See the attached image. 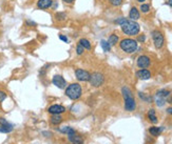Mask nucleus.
I'll return each instance as SVG.
<instances>
[{
    "label": "nucleus",
    "instance_id": "1",
    "mask_svg": "<svg viewBox=\"0 0 172 144\" xmlns=\"http://www.w3.org/2000/svg\"><path fill=\"white\" fill-rule=\"evenodd\" d=\"M120 28H122V33L127 35V36H137L141 32V26L136 21H133V20L127 19L125 22L120 25Z\"/></svg>",
    "mask_w": 172,
    "mask_h": 144
},
{
    "label": "nucleus",
    "instance_id": "2",
    "mask_svg": "<svg viewBox=\"0 0 172 144\" xmlns=\"http://www.w3.org/2000/svg\"><path fill=\"white\" fill-rule=\"evenodd\" d=\"M64 94L68 98H70L71 100H77L81 97L83 95V89L81 85L78 83H72L66 87Z\"/></svg>",
    "mask_w": 172,
    "mask_h": 144
},
{
    "label": "nucleus",
    "instance_id": "3",
    "mask_svg": "<svg viewBox=\"0 0 172 144\" xmlns=\"http://www.w3.org/2000/svg\"><path fill=\"white\" fill-rule=\"evenodd\" d=\"M120 47L122 48V51H124L125 53L127 54H133L136 52L137 50V41H136L135 39H132V38H125L120 40Z\"/></svg>",
    "mask_w": 172,
    "mask_h": 144
},
{
    "label": "nucleus",
    "instance_id": "4",
    "mask_svg": "<svg viewBox=\"0 0 172 144\" xmlns=\"http://www.w3.org/2000/svg\"><path fill=\"white\" fill-rule=\"evenodd\" d=\"M151 36H152V40H153V43H154V46H155L157 50H159V48H162V47L164 46L165 37L161 30H152Z\"/></svg>",
    "mask_w": 172,
    "mask_h": 144
},
{
    "label": "nucleus",
    "instance_id": "5",
    "mask_svg": "<svg viewBox=\"0 0 172 144\" xmlns=\"http://www.w3.org/2000/svg\"><path fill=\"white\" fill-rule=\"evenodd\" d=\"M89 82L93 87H99L103 84L105 82V76L101 73L95 72L93 74H91L89 79Z\"/></svg>",
    "mask_w": 172,
    "mask_h": 144
},
{
    "label": "nucleus",
    "instance_id": "6",
    "mask_svg": "<svg viewBox=\"0 0 172 144\" xmlns=\"http://www.w3.org/2000/svg\"><path fill=\"white\" fill-rule=\"evenodd\" d=\"M90 74L88 71L86 69H77L75 71V77L77 79L78 81H81V82H87V81H89L90 79Z\"/></svg>",
    "mask_w": 172,
    "mask_h": 144
},
{
    "label": "nucleus",
    "instance_id": "7",
    "mask_svg": "<svg viewBox=\"0 0 172 144\" xmlns=\"http://www.w3.org/2000/svg\"><path fill=\"white\" fill-rule=\"evenodd\" d=\"M52 83L60 89H64L67 87V81L61 75H54L52 78Z\"/></svg>",
    "mask_w": 172,
    "mask_h": 144
},
{
    "label": "nucleus",
    "instance_id": "8",
    "mask_svg": "<svg viewBox=\"0 0 172 144\" xmlns=\"http://www.w3.org/2000/svg\"><path fill=\"white\" fill-rule=\"evenodd\" d=\"M136 64L139 69H147V67L150 66L151 64V59L146 55H142L139 56L137 58V61H136Z\"/></svg>",
    "mask_w": 172,
    "mask_h": 144
},
{
    "label": "nucleus",
    "instance_id": "9",
    "mask_svg": "<svg viewBox=\"0 0 172 144\" xmlns=\"http://www.w3.org/2000/svg\"><path fill=\"white\" fill-rule=\"evenodd\" d=\"M125 109L127 111H135L136 108V102L133 98V95L132 96H128L125 97Z\"/></svg>",
    "mask_w": 172,
    "mask_h": 144
},
{
    "label": "nucleus",
    "instance_id": "10",
    "mask_svg": "<svg viewBox=\"0 0 172 144\" xmlns=\"http://www.w3.org/2000/svg\"><path fill=\"white\" fill-rule=\"evenodd\" d=\"M48 111H49L51 115H54V114L60 115L66 111V107L60 105V104H53V105H51L50 107L48 108Z\"/></svg>",
    "mask_w": 172,
    "mask_h": 144
},
{
    "label": "nucleus",
    "instance_id": "11",
    "mask_svg": "<svg viewBox=\"0 0 172 144\" xmlns=\"http://www.w3.org/2000/svg\"><path fill=\"white\" fill-rule=\"evenodd\" d=\"M54 0H37L36 6L38 10H48L51 8Z\"/></svg>",
    "mask_w": 172,
    "mask_h": 144
},
{
    "label": "nucleus",
    "instance_id": "12",
    "mask_svg": "<svg viewBox=\"0 0 172 144\" xmlns=\"http://www.w3.org/2000/svg\"><path fill=\"white\" fill-rule=\"evenodd\" d=\"M136 77L141 79V80H148L151 78V73L147 69H141L139 71L136 72Z\"/></svg>",
    "mask_w": 172,
    "mask_h": 144
},
{
    "label": "nucleus",
    "instance_id": "13",
    "mask_svg": "<svg viewBox=\"0 0 172 144\" xmlns=\"http://www.w3.org/2000/svg\"><path fill=\"white\" fill-rule=\"evenodd\" d=\"M129 18L130 20H133V21H136L141 18V13H139V10L136 6H132L130 8V12H129Z\"/></svg>",
    "mask_w": 172,
    "mask_h": 144
},
{
    "label": "nucleus",
    "instance_id": "14",
    "mask_svg": "<svg viewBox=\"0 0 172 144\" xmlns=\"http://www.w3.org/2000/svg\"><path fill=\"white\" fill-rule=\"evenodd\" d=\"M69 140L72 144H83V139L78 135H75L74 134H71L69 135Z\"/></svg>",
    "mask_w": 172,
    "mask_h": 144
},
{
    "label": "nucleus",
    "instance_id": "15",
    "mask_svg": "<svg viewBox=\"0 0 172 144\" xmlns=\"http://www.w3.org/2000/svg\"><path fill=\"white\" fill-rule=\"evenodd\" d=\"M50 121L53 125H59L61 122H62V117H61L59 114H54L51 116Z\"/></svg>",
    "mask_w": 172,
    "mask_h": 144
},
{
    "label": "nucleus",
    "instance_id": "16",
    "mask_svg": "<svg viewBox=\"0 0 172 144\" xmlns=\"http://www.w3.org/2000/svg\"><path fill=\"white\" fill-rule=\"evenodd\" d=\"M13 128H14V125L11 124V123H6V124L0 125V133L8 134L13 130Z\"/></svg>",
    "mask_w": 172,
    "mask_h": 144
},
{
    "label": "nucleus",
    "instance_id": "17",
    "mask_svg": "<svg viewBox=\"0 0 172 144\" xmlns=\"http://www.w3.org/2000/svg\"><path fill=\"white\" fill-rule=\"evenodd\" d=\"M148 118H149V120L152 123H157V117H156V115H155V109H153V108H150L149 109V111H148Z\"/></svg>",
    "mask_w": 172,
    "mask_h": 144
},
{
    "label": "nucleus",
    "instance_id": "18",
    "mask_svg": "<svg viewBox=\"0 0 172 144\" xmlns=\"http://www.w3.org/2000/svg\"><path fill=\"white\" fill-rule=\"evenodd\" d=\"M107 41L110 43V45L111 46H113V45H116L117 44V42L120 41V38H118V36H117L116 34H111L110 36H109L108 40Z\"/></svg>",
    "mask_w": 172,
    "mask_h": 144
},
{
    "label": "nucleus",
    "instance_id": "19",
    "mask_svg": "<svg viewBox=\"0 0 172 144\" xmlns=\"http://www.w3.org/2000/svg\"><path fill=\"white\" fill-rule=\"evenodd\" d=\"M79 44L81 45V46L85 48V50H91L92 48V45H91V42L88 40V39L86 38H81L80 40H79Z\"/></svg>",
    "mask_w": 172,
    "mask_h": 144
},
{
    "label": "nucleus",
    "instance_id": "20",
    "mask_svg": "<svg viewBox=\"0 0 172 144\" xmlns=\"http://www.w3.org/2000/svg\"><path fill=\"white\" fill-rule=\"evenodd\" d=\"M67 19V13L64 12H57L55 14V20L58 22H64Z\"/></svg>",
    "mask_w": 172,
    "mask_h": 144
},
{
    "label": "nucleus",
    "instance_id": "21",
    "mask_svg": "<svg viewBox=\"0 0 172 144\" xmlns=\"http://www.w3.org/2000/svg\"><path fill=\"white\" fill-rule=\"evenodd\" d=\"M170 96V91L167 89H159L156 91V97H161V98H168Z\"/></svg>",
    "mask_w": 172,
    "mask_h": 144
},
{
    "label": "nucleus",
    "instance_id": "22",
    "mask_svg": "<svg viewBox=\"0 0 172 144\" xmlns=\"http://www.w3.org/2000/svg\"><path fill=\"white\" fill-rule=\"evenodd\" d=\"M59 130H60V133L67 134V135H71V134L75 133V129L71 127V126H62V127L59 128Z\"/></svg>",
    "mask_w": 172,
    "mask_h": 144
},
{
    "label": "nucleus",
    "instance_id": "23",
    "mask_svg": "<svg viewBox=\"0 0 172 144\" xmlns=\"http://www.w3.org/2000/svg\"><path fill=\"white\" fill-rule=\"evenodd\" d=\"M163 132V128H161V127H156V126H152V127L150 128L149 129V133L152 135V136H154V137H157L159 134Z\"/></svg>",
    "mask_w": 172,
    "mask_h": 144
},
{
    "label": "nucleus",
    "instance_id": "24",
    "mask_svg": "<svg viewBox=\"0 0 172 144\" xmlns=\"http://www.w3.org/2000/svg\"><path fill=\"white\" fill-rule=\"evenodd\" d=\"M100 46H101V48H103L105 52H110L111 51V45H110V43H109L107 40H101L100 41Z\"/></svg>",
    "mask_w": 172,
    "mask_h": 144
},
{
    "label": "nucleus",
    "instance_id": "25",
    "mask_svg": "<svg viewBox=\"0 0 172 144\" xmlns=\"http://www.w3.org/2000/svg\"><path fill=\"white\" fill-rule=\"evenodd\" d=\"M138 97L141 98L142 100H144V101H146V102H148V103L152 102V97H150V96H148V95L144 94V93H142V91H139L138 93Z\"/></svg>",
    "mask_w": 172,
    "mask_h": 144
},
{
    "label": "nucleus",
    "instance_id": "26",
    "mask_svg": "<svg viewBox=\"0 0 172 144\" xmlns=\"http://www.w3.org/2000/svg\"><path fill=\"white\" fill-rule=\"evenodd\" d=\"M141 12L144 13V14H147L150 12V4L148 3H142V6H141Z\"/></svg>",
    "mask_w": 172,
    "mask_h": 144
},
{
    "label": "nucleus",
    "instance_id": "27",
    "mask_svg": "<svg viewBox=\"0 0 172 144\" xmlns=\"http://www.w3.org/2000/svg\"><path fill=\"white\" fill-rule=\"evenodd\" d=\"M155 103H156V105L157 106L162 107V106L165 105V103H166V99H165V98H161V97H156Z\"/></svg>",
    "mask_w": 172,
    "mask_h": 144
},
{
    "label": "nucleus",
    "instance_id": "28",
    "mask_svg": "<svg viewBox=\"0 0 172 144\" xmlns=\"http://www.w3.org/2000/svg\"><path fill=\"white\" fill-rule=\"evenodd\" d=\"M122 1L124 0H109V2H110V4L113 6H120L122 4Z\"/></svg>",
    "mask_w": 172,
    "mask_h": 144
},
{
    "label": "nucleus",
    "instance_id": "29",
    "mask_svg": "<svg viewBox=\"0 0 172 144\" xmlns=\"http://www.w3.org/2000/svg\"><path fill=\"white\" fill-rule=\"evenodd\" d=\"M25 25L27 26H30V28H36L37 26V23L35 22V21H33V20H25Z\"/></svg>",
    "mask_w": 172,
    "mask_h": 144
},
{
    "label": "nucleus",
    "instance_id": "30",
    "mask_svg": "<svg viewBox=\"0 0 172 144\" xmlns=\"http://www.w3.org/2000/svg\"><path fill=\"white\" fill-rule=\"evenodd\" d=\"M83 53H85V48L78 43L77 46H76V54H77V55H83Z\"/></svg>",
    "mask_w": 172,
    "mask_h": 144
},
{
    "label": "nucleus",
    "instance_id": "31",
    "mask_svg": "<svg viewBox=\"0 0 172 144\" xmlns=\"http://www.w3.org/2000/svg\"><path fill=\"white\" fill-rule=\"evenodd\" d=\"M126 20H127V18H125V17H120V18H118V19L114 20V23H116V24H118V25H122Z\"/></svg>",
    "mask_w": 172,
    "mask_h": 144
},
{
    "label": "nucleus",
    "instance_id": "32",
    "mask_svg": "<svg viewBox=\"0 0 172 144\" xmlns=\"http://www.w3.org/2000/svg\"><path fill=\"white\" fill-rule=\"evenodd\" d=\"M6 97H8V95H6V91H0V103L2 102V101H4L6 99Z\"/></svg>",
    "mask_w": 172,
    "mask_h": 144
},
{
    "label": "nucleus",
    "instance_id": "33",
    "mask_svg": "<svg viewBox=\"0 0 172 144\" xmlns=\"http://www.w3.org/2000/svg\"><path fill=\"white\" fill-rule=\"evenodd\" d=\"M136 41H137V42H145V41H146V36H145L144 34H141V35H138V36H137Z\"/></svg>",
    "mask_w": 172,
    "mask_h": 144
},
{
    "label": "nucleus",
    "instance_id": "34",
    "mask_svg": "<svg viewBox=\"0 0 172 144\" xmlns=\"http://www.w3.org/2000/svg\"><path fill=\"white\" fill-rule=\"evenodd\" d=\"M59 39H60L61 41H64V42H66V43H68L69 42V39H68V37L66 36V35H62V34H59Z\"/></svg>",
    "mask_w": 172,
    "mask_h": 144
},
{
    "label": "nucleus",
    "instance_id": "35",
    "mask_svg": "<svg viewBox=\"0 0 172 144\" xmlns=\"http://www.w3.org/2000/svg\"><path fill=\"white\" fill-rule=\"evenodd\" d=\"M6 123H8V120L6 119V118H0V125H3V124H6Z\"/></svg>",
    "mask_w": 172,
    "mask_h": 144
},
{
    "label": "nucleus",
    "instance_id": "36",
    "mask_svg": "<svg viewBox=\"0 0 172 144\" xmlns=\"http://www.w3.org/2000/svg\"><path fill=\"white\" fill-rule=\"evenodd\" d=\"M57 6H58V3L56 2V1H53V4H52V6H51V8H52V10H56Z\"/></svg>",
    "mask_w": 172,
    "mask_h": 144
},
{
    "label": "nucleus",
    "instance_id": "37",
    "mask_svg": "<svg viewBox=\"0 0 172 144\" xmlns=\"http://www.w3.org/2000/svg\"><path fill=\"white\" fill-rule=\"evenodd\" d=\"M64 3H67V4H71V3H73L75 1V0H62Z\"/></svg>",
    "mask_w": 172,
    "mask_h": 144
},
{
    "label": "nucleus",
    "instance_id": "38",
    "mask_svg": "<svg viewBox=\"0 0 172 144\" xmlns=\"http://www.w3.org/2000/svg\"><path fill=\"white\" fill-rule=\"evenodd\" d=\"M167 113L170 115H172V107H168L167 108Z\"/></svg>",
    "mask_w": 172,
    "mask_h": 144
},
{
    "label": "nucleus",
    "instance_id": "39",
    "mask_svg": "<svg viewBox=\"0 0 172 144\" xmlns=\"http://www.w3.org/2000/svg\"><path fill=\"white\" fill-rule=\"evenodd\" d=\"M167 4H168L170 8H172V0H168V1H167Z\"/></svg>",
    "mask_w": 172,
    "mask_h": 144
},
{
    "label": "nucleus",
    "instance_id": "40",
    "mask_svg": "<svg viewBox=\"0 0 172 144\" xmlns=\"http://www.w3.org/2000/svg\"><path fill=\"white\" fill-rule=\"evenodd\" d=\"M166 101H167V102H169V103H172V97L171 98H168Z\"/></svg>",
    "mask_w": 172,
    "mask_h": 144
},
{
    "label": "nucleus",
    "instance_id": "41",
    "mask_svg": "<svg viewBox=\"0 0 172 144\" xmlns=\"http://www.w3.org/2000/svg\"><path fill=\"white\" fill-rule=\"evenodd\" d=\"M137 1H138L139 3H144L145 2V0H137Z\"/></svg>",
    "mask_w": 172,
    "mask_h": 144
}]
</instances>
